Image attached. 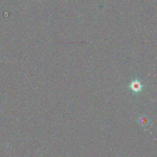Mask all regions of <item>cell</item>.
<instances>
[{
  "label": "cell",
  "instance_id": "6da1fadb",
  "mask_svg": "<svg viewBox=\"0 0 157 157\" xmlns=\"http://www.w3.org/2000/svg\"><path fill=\"white\" fill-rule=\"evenodd\" d=\"M129 87L131 90H132L134 93H138L142 90L143 88V85H142L141 82L138 79V78H136V79L132 82V83H131L129 85Z\"/></svg>",
  "mask_w": 157,
  "mask_h": 157
},
{
  "label": "cell",
  "instance_id": "7a4b0ae2",
  "mask_svg": "<svg viewBox=\"0 0 157 157\" xmlns=\"http://www.w3.org/2000/svg\"><path fill=\"white\" fill-rule=\"evenodd\" d=\"M139 122L142 124V125H146L147 122V119L145 118H141L140 119V120H139Z\"/></svg>",
  "mask_w": 157,
  "mask_h": 157
}]
</instances>
